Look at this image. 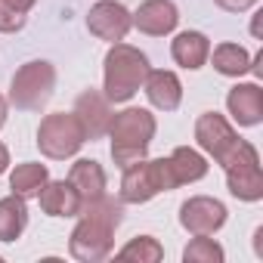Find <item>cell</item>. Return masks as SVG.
<instances>
[{
	"mask_svg": "<svg viewBox=\"0 0 263 263\" xmlns=\"http://www.w3.org/2000/svg\"><path fill=\"white\" fill-rule=\"evenodd\" d=\"M121 217H124V208L121 201L102 195L90 204L81 208V223L74 226L71 232V241H68V251L74 260L81 263H96V260H105L111 254V245H115V229L121 226Z\"/></svg>",
	"mask_w": 263,
	"mask_h": 263,
	"instance_id": "6da1fadb",
	"label": "cell"
},
{
	"mask_svg": "<svg viewBox=\"0 0 263 263\" xmlns=\"http://www.w3.org/2000/svg\"><path fill=\"white\" fill-rule=\"evenodd\" d=\"M108 137H111V158L118 167H130L146 158L149 143L155 137V118L146 108H124L111 115L108 124Z\"/></svg>",
	"mask_w": 263,
	"mask_h": 263,
	"instance_id": "7a4b0ae2",
	"label": "cell"
},
{
	"mask_svg": "<svg viewBox=\"0 0 263 263\" xmlns=\"http://www.w3.org/2000/svg\"><path fill=\"white\" fill-rule=\"evenodd\" d=\"M149 74V59L130 44H111L105 53V99L108 102H127Z\"/></svg>",
	"mask_w": 263,
	"mask_h": 263,
	"instance_id": "3957f363",
	"label": "cell"
},
{
	"mask_svg": "<svg viewBox=\"0 0 263 263\" xmlns=\"http://www.w3.org/2000/svg\"><path fill=\"white\" fill-rule=\"evenodd\" d=\"M177 189L174 174L167 158H155V161H137L124 167V180H121V201L127 204H143L149 198H155L158 192H171Z\"/></svg>",
	"mask_w": 263,
	"mask_h": 263,
	"instance_id": "277c9868",
	"label": "cell"
},
{
	"mask_svg": "<svg viewBox=\"0 0 263 263\" xmlns=\"http://www.w3.org/2000/svg\"><path fill=\"white\" fill-rule=\"evenodd\" d=\"M53 87H56V68L50 62L44 59L25 62L10 84V102L25 111H41L50 102Z\"/></svg>",
	"mask_w": 263,
	"mask_h": 263,
	"instance_id": "5b68a950",
	"label": "cell"
},
{
	"mask_svg": "<svg viewBox=\"0 0 263 263\" xmlns=\"http://www.w3.org/2000/svg\"><path fill=\"white\" fill-rule=\"evenodd\" d=\"M87 143V134L78 121L74 111H56V115H47L37 127V149L47 155V158H71L78 155V149Z\"/></svg>",
	"mask_w": 263,
	"mask_h": 263,
	"instance_id": "8992f818",
	"label": "cell"
},
{
	"mask_svg": "<svg viewBox=\"0 0 263 263\" xmlns=\"http://www.w3.org/2000/svg\"><path fill=\"white\" fill-rule=\"evenodd\" d=\"M226 167V186L238 201H260L263 198V174L257 149L245 140H238L235 152L223 161Z\"/></svg>",
	"mask_w": 263,
	"mask_h": 263,
	"instance_id": "52a82bcc",
	"label": "cell"
},
{
	"mask_svg": "<svg viewBox=\"0 0 263 263\" xmlns=\"http://www.w3.org/2000/svg\"><path fill=\"white\" fill-rule=\"evenodd\" d=\"M195 140H198V146H201L217 164H223V161L235 152V146H238V134L229 127V121H226L223 115H217V111H204V115L195 121Z\"/></svg>",
	"mask_w": 263,
	"mask_h": 263,
	"instance_id": "ba28073f",
	"label": "cell"
},
{
	"mask_svg": "<svg viewBox=\"0 0 263 263\" xmlns=\"http://www.w3.org/2000/svg\"><path fill=\"white\" fill-rule=\"evenodd\" d=\"M130 25H134V16L127 13L124 4H115V0H102V4H96L90 10V16H87L90 34H96L99 41H108V44L124 41Z\"/></svg>",
	"mask_w": 263,
	"mask_h": 263,
	"instance_id": "9c48e42d",
	"label": "cell"
},
{
	"mask_svg": "<svg viewBox=\"0 0 263 263\" xmlns=\"http://www.w3.org/2000/svg\"><path fill=\"white\" fill-rule=\"evenodd\" d=\"M180 223L183 229H189L192 235H214L223 223H226V208L217 198L208 195H195L180 208Z\"/></svg>",
	"mask_w": 263,
	"mask_h": 263,
	"instance_id": "30bf717a",
	"label": "cell"
},
{
	"mask_svg": "<svg viewBox=\"0 0 263 263\" xmlns=\"http://www.w3.org/2000/svg\"><path fill=\"white\" fill-rule=\"evenodd\" d=\"M74 115L84 127L87 140H99L102 134H108V124H111V108H108V99L96 90H87L78 96L74 102Z\"/></svg>",
	"mask_w": 263,
	"mask_h": 263,
	"instance_id": "8fae6325",
	"label": "cell"
},
{
	"mask_svg": "<svg viewBox=\"0 0 263 263\" xmlns=\"http://www.w3.org/2000/svg\"><path fill=\"white\" fill-rule=\"evenodd\" d=\"M180 22V13L171 0H146V4L134 13V25L143 31V34H152V37H161V34H171Z\"/></svg>",
	"mask_w": 263,
	"mask_h": 263,
	"instance_id": "7c38bea8",
	"label": "cell"
},
{
	"mask_svg": "<svg viewBox=\"0 0 263 263\" xmlns=\"http://www.w3.org/2000/svg\"><path fill=\"white\" fill-rule=\"evenodd\" d=\"M226 108L241 127H254L263 121V90L257 84H235L226 96Z\"/></svg>",
	"mask_w": 263,
	"mask_h": 263,
	"instance_id": "4fadbf2b",
	"label": "cell"
},
{
	"mask_svg": "<svg viewBox=\"0 0 263 263\" xmlns=\"http://www.w3.org/2000/svg\"><path fill=\"white\" fill-rule=\"evenodd\" d=\"M68 183H71L74 192L81 195V208L105 195V171H102L99 161H93V158L74 161V164H71V174H68Z\"/></svg>",
	"mask_w": 263,
	"mask_h": 263,
	"instance_id": "5bb4252c",
	"label": "cell"
},
{
	"mask_svg": "<svg viewBox=\"0 0 263 263\" xmlns=\"http://www.w3.org/2000/svg\"><path fill=\"white\" fill-rule=\"evenodd\" d=\"M44 214L50 217H78L81 214V195L74 192V186L68 180H56V183H44V189L37 192Z\"/></svg>",
	"mask_w": 263,
	"mask_h": 263,
	"instance_id": "9a60e30c",
	"label": "cell"
},
{
	"mask_svg": "<svg viewBox=\"0 0 263 263\" xmlns=\"http://www.w3.org/2000/svg\"><path fill=\"white\" fill-rule=\"evenodd\" d=\"M143 87H146L149 102L155 108H161V111H174L180 105V99H183V84H180V78L174 71H152L149 68Z\"/></svg>",
	"mask_w": 263,
	"mask_h": 263,
	"instance_id": "2e32d148",
	"label": "cell"
},
{
	"mask_svg": "<svg viewBox=\"0 0 263 263\" xmlns=\"http://www.w3.org/2000/svg\"><path fill=\"white\" fill-rule=\"evenodd\" d=\"M171 53H174V62H177V65L195 71V68H201V65L208 62V56H211V41H208L201 31H183V34L174 37Z\"/></svg>",
	"mask_w": 263,
	"mask_h": 263,
	"instance_id": "e0dca14e",
	"label": "cell"
},
{
	"mask_svg": "<svg viewBox=\"0 0 263 263\" xmlns=\"http://www.w3.org/2000/svg\"><path fill=\"white\" fill-rule=\"evenodd\" d=\"M167 164H171V174H174V183H177V186H183V183H195V180H201V177L208 174V161H204V155L195 152V149H189V146L174 149V155L167 158Z\"/></svg>",
	"mask_w": 263,
	"mask_h": 263,
	"instance_id": "ac0fdd59",
	"label": "cell"
},
{
	"mask_svg": "<svg viewBox=\"0 0 263 263\" xmlns=\"http://www.w3.org/2000/svg\"><path fill=\"white\" fill-rule=\"evenodd\" d=\"M28 226V208L25 198L7 195L0 198V241H16Z\"/></svg>",
	"mask_w": 263,
	"mask_h": 263,
	"instance_id": "d6986e66",
	"label": "cell"
},
{
	"mask_svg": "<svg viewBox=\"0 0 263 263\" xmlns=\"http://www.w3.org/2000/svg\"><path fill=\"white\" fill-rule=\"evenodd\" d=\"M47 180H50V174H47L44 164H19V167L10 174V189H13V195H19V198H34V195L44 189Z\"/></svg>",
	"mask_w": 263,
	"mask_h": 263,
	"instance_id": "ffe728a7",
	"label": "cell"
},
{
	"mask_svg": "<svg viewBox=\"0 0 263 263\" xmlns=\"http://www.w3.org/2000/svg\"><path fill=\"white\" fill-rule=\"evenodd\" d=\"M214 68L226 78H238V74L251 71V56L238 44H220L214 50Z\"/></svg>",
	"mask_w": 263,
	"mask_h": 263,
	"instance_id": "44dd1931",
	"label": "cell"
},
{
	"mask_svg": "<svg viewBox=\"0 0 263 263\" xmlns=\"http://www.w3.org/2000/svg\"><path fill=\"white\" fill-rule=\"evenodd\" d=\"M161 257H164V248L152 235H140L118 251V260H137V263H158Z\"/></svg>",
	"mask_w": 263,
	"mask_h": 263,
	"instance_id": "7402d4cb",
	"label": "cell"
},
{
	"mask_svg": "<svg viewBox=\"0 0 263 263\" xmlns=\"http://www.w3.org/2000/svg\"><path fill=\"white\" fill-rule=\"evenodd\" d=\"M183 260L186 263H223V248L208 235H195V241L186 245Z\"/></svg>",
	"mask_w": 263,
	"mask_h": 263,
	"instance_id": "603a6c76",
	"label": "cell"
},
{
	"mask_svg": "<svg viewBox=\"0 0 263 263\" xmlns=\"http://www.w3.org/2000/svg\"><path fill=\"white\" fill-rule=\"evenodd\" d=\"M22 25H25V13L13 10L7 0H0V31H4V34H13V31H19Z\"/></svg>",
	"mask_w": 263,
	"mask_h": 263,
	"instance_id": "cb8c5ba5",
	"label": "cell"
},
{
	"mask_svg": "<svg viewBox=\"0 0 263 263\" xmlns=\"http://www.w3.org/2000/svg\"><path fill=\"white\" fill-rule=\"evenodd\" d=\"M257 4V0H217V7H223V10H229V13H245V10H251Z\"/></svg>",
	"mask_w": 263,
	"mask_h": 263,
	"instance_id": "d4e9b609",
	"label": "cell"
},
{
	"mask_svg": "<svg viewBox=\"0 0 263 263\" xmlns=\"http://www.w3.org/2000/svg\"><path fill=\"white\" fill-rule=\"evenodd\" d=\"M7 4H10L13 10H19V13H28V10L34 7V0H7Z\"/></svg>",
	"mask_w": 263,
	"mask_h": 263,
	"instance_id": "484cf974",
	"label": "cell"
},
{
	"mask_svg": "<svg viewBox=\"0 0 263 263\" xmlns=\"http://www.w3.org/2000/svg\"><path fill=\"white\" fill-rule=\"evenodd\" d=\"M7 164H10V152H7V146L0 143V174L7 171Z\"/></svg>",
	"mask_w": 263,
	"mask_h": 263,
	"instance_id": "4316f807",
	"label": "cell"
},
{
	"mask_svg": "<svg viewBox=\"0 0 263 263\" xmlns=\"http://www.w3.org/2000/svg\"><path fill=\"white\" fill-rule=\"evenodd\" d=\"M4 124H7V99L0 96V127H4Z\"/></svg>",
	"mask_w": 263,
	"mask_h": 263,
	"instance_id": "83f0119b",
	"label": "cell"
}]
</instances>
